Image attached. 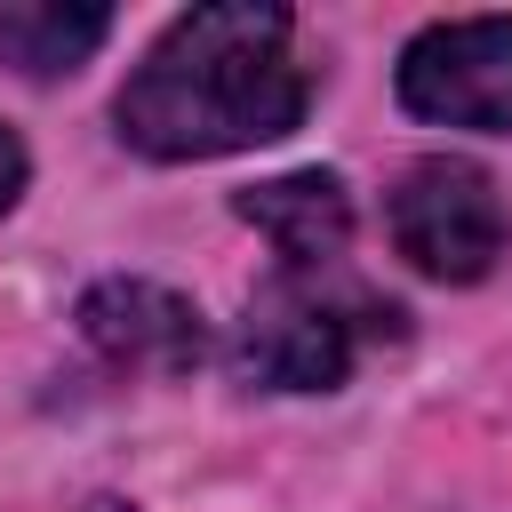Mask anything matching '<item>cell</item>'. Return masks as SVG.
<instances>
[{"label":"cell","instance_id":"6da1fadb","mask_svg":"<svg viewBox=\"0 0 512 512\" xmlns=\"http://www.w3.org/2000/svg\"><path fill=\"white\" fill-rule=\"evenodd\" d=\"M112 120L144 160H216L280 144L304 120V64L288 8L216 0L176 16L128 72Z\"/></svg>","mask_w":512,"mask_h":512},{"label":"cell","instance_id":"7a4b0ae2","mask_svg":"<svg viewBox=\"0 0 512 512\" xmlns=\"http://www.w3.org/2000/svg\"><path fill=\"white\" fill-rule=\"evenodd\" d=\"M376 336H400V312L368 288L336 272H272L240 320V376L272 392H336Z\"/></svg>","mask_w":512,"mask_h":512},{"label":"cell","instance_id":"3957f363","mask_svg":"<svg viewBox=\"0 0 512 512\" xmlns=\"http://www.w3.org/2000/svg\"><path fill=\"white\" fill-rule=\"evenodd\" d=\"M504 240H512L504 200L472 160L432 152L392 184V248L424 280H480L504 256Z\"/></svg>","mask_w":512,"mask_h":512},{"label":"cell","instance_id":"277c9868","mask_svg":"<svg viewBox=\"0 0 512 512\" xmlns=\"http://www.w3.org/2000/svg\"><path fill=\"white\" fill-rule=\"evenodd\" d=\"M400 104L448 128H512V16L424 24L400 48Z\"/></svg>","mask_w":512,"mask_h":512},{"label":"cell","instance_id":"5b68a950","mask_svg":"<svg viewBox=\"0 0 512 512\" xmlns=\"http://www.w3.org/2000/svg\"><path fill=\"white\" fill-rule=\"evenodd\" d=\"M80 328L112 368H136V376H184L208 344L200 312L160 280H96L80 296Z\"/></svg>","mask_w":512,"mask_h":512},{"label":"cell","instance_id":"8992f818","mask_svg":"<svg viewBox=\"0 0 512 512\" xmlns=\"http://www.w3.org/2000/svg\"><path fill=\"white\" fill-rule=\"evenodd\" d=\"M240 216L280 248V272H336V256L352 248V192L328 168H296L240 192Z\"/></svg>","mask_w":512,"mask_h":512},{"label":"cell","instance_id":"52a82bcc","mask_svg":"<svg viewBox=\"0 0 512 512\" xmlns=\"http://www.w3.org/2000/svg\"><path fill=\"white\" fill-rule=\"evenodd\" d=\"M112 32L104 8H64V0H32V8H0V56L32 80H56L72 72L96 40Z\"/></svg>","mask_w":512,"mask_h":512},{"label":"cell","instance_id":"ba28073f","mask_svg":"<svg viewBox=\"0 0 512 512\" xmlns=\"http://www.w3.org/2000/svg\"><path fill=\"white\" fill-rule=\"evenodd\" d=\"M16 192H24V144L0 128V216L16 208Z\"/></svg>","mask_w":512,"mask_h":512},{"label":"cell","instance_id":"9c48e42d","mask_svg":"<svg viewBox=\"0 0 512 512\" xmlns=\"http://www.w3.org/2000/svg\"><path fill=\"white\" fill-rule=\"evenodd\" d=\"M88 512H136V504H120V496H96V504H88Z\"/></svg>","mask_w":512,"mask_h":512}]
</instances>
